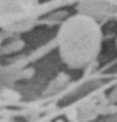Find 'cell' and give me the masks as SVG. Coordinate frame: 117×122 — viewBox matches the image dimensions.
<instances>
[{"label": "cell", "mask_w": 117, "mask_h": 122, "mask_svg": "<svg viewBox=\"0 0 117 122\" xmlns=\"http://www.w3.org/2000/svg\"><path fill=\"white\" fill-rule=\"evenodd\" d=\"M96 112L99 116H111V114H116L117 112V106L114 103H109V104H96Z\"/></svg>", "instance_id": "obj_7"}, {"label": "cell", "mask_w": 117, "mask_h": 122, "mask_svg": "<svg viewBox=\"0 0 117 122\" xmlns=\"http://www.w3.org/2000/svg\"><path fill=\"white\" fill-rule=\"evenodd\" d=\"M116 18H117V11H116Z\"/></svg>", "instance_id": "obj_14"}, {"label": "cell", "mask_w": 117, "mask_h": 122, "mask_svg": "<svg viewBox=\"0 0 117 122\" xmlns=\"http://www.w3.org/2000/svg\"><path fill=\"white\" fill-rule=\"evenodd\" d=\"M19 93L15 90H8V88H5V90L0 92V100L2 101H5V103H16V101H19Z\"/></svg>", "instance_id": "obj_6"}, {"label": "cell", "mask_w": 117, "mask_h": 122, "mask_svg": "<svg viewBox=\"0 0 117 122\" xmlns=\"http://www.w3.org/2000/svg\"><path fill=\"white\" fill-rule=\"evenodd\" d=\"M56 43L61 60L69 67L79 69L96 58L101 45V29L96 19L79 13L61 24Z\"/></svg>", "instance_id": "obj_1"}, {"label": "cell", "mask_w": 117, "mask_h": 122, "mask_svg": "<svg viewBox=\"0 0 117 122\" xmlns=\"http://www.w3.org/2000/svg\"><path fill=\"white\" fill-rule=\"evenodd\" d=\"M24 48V40L21 39H15L13 42H10L6 47L2 48V53L3 55H10V53H15V51H19V50Z\"/></svg>", "instance_id": "obj_5"}, {"label": "cell", "mask_w": 117, "mask_h": 122, "mask_svg": "<svg viewBox=\"0 0 117 122\" xmlns=\"http://www.w3.org/2000/svg\"><path fill=\"white\" fill-rule=\"evenodd\" d=\"M0 45H2V37H0Z\"/></svg>", "instance_id": "obj_13"}, {"label": "cell", "mask_w": 117, "mask_h": 122, "mask_svg": "<svg viewBox=\"0 0 117 122\" xmlns=\"http://www.w3.org/2000/svg\"><path fill=\"white\" fill-rule=\"evenodd\" d=\"M66 117H68V121H75V119H79V109H77V106L66 109Z\"/></svg>", "instance_id": "obj_9"}, {"label": "cell", "mask_w": 117, "mask_h": 122, "mask_svg": "<svg viewBox=\"0 0 117 122\" xmlns=\"http://www.w3.org/2000/svg\"><path fill=\"white\" fill-rule=\"evenodd\" d=\"M77 10L82 15H87L93 19L107 18L111 15H116L117 8L111 0H80Z\"/></svg>", "instance_id": "obj_3"}, {"label": "cell", "mask_w": 117, "mask_h": 122, "mask_svg": "<svg viewBox=\"0 0 117 122\" xmlns=\"http://www.w3.org/2000/svg\"><path fill=\"white\" fill-rule=\"evenodd\" d=\"M69 122H80V121H79V119H75V121H69Z\"/></svg>", "instance_id": "obj_12"}, {"label": "cell", "mask_w": 117, "mask_h": 122, "mask_svg": "<svg viewBox=\"0 0 117 122\" xmlns=\"http://www.w3.org/2000/svg\"><path fill=\"white\" fill-rule=\"evenodd\" d=\"M109 101H111V103H114V104L117 103V88H114V90H112V93L109 95Z\"/></svg>", "instance_id": "obj_10"}, {"label": "cell", "mask_w": 117, "mask_h": 122, "mask_svg": "<svg viewBox=\"0 0 117 122\" xmlns=\"http://www.w3.org/2000/svg\"><path fill=\"white\" fill-rule=\"evenodd\" d=\"M34 6H37V0H0V18H10L6 23H11L24 16H32L29 13Z\"/></svg>", "instance_id": "obj_2"}, {"label": "cell", "mask_w": 117, "mask_h": 122, "mask_svg": "<svg viewBox=\"0 0 117 122\" xmlns=\"http://www.w3.org/2000/svg\"><path fill=\"white\" fill-rule=\"evenodd\" d=\"M66 84H69V76L66 72L58 74L55 79L50 82V85L47 87V90L43 92V97H51V95H55L56 92H59Z\"/></svg>", "instance_id": "obj_4"}, {"label": "cell", "mask_w": 117, "mask_h": 122, "mask_svg": "<svg viewBox=\"0 0 117 122\" xmlns=\"http://www.w3.org/2000/svg\"><path fill=\"white\" fill-rule=\"evenodd\" d=\"M55 122H64V121H63V119H58V121H55Z\"/></svg>", "instance_id": "obj_11"}, {"label": "cell", "mask_w": 117, "mask_h": 122, "mask_svg": "<svg viewBox=\"0 0 117 122\" xmlns=\"http://www.w3.org/2000/svg\"><path fill=\"white\" fill-rule=\"evenodd\" d=\"M34 74H35L34 67H24L16 74V79H31V77H34Z\"/></svg>", "instance_id": "obj_8"}]
</instances>
